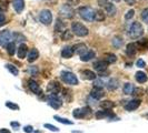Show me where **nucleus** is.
Instances as JSON below:
<instances>
[{"label":"nucleus","instance_id":"1","mask_svg":"<svg viewBox=\"0 0 148 133\" xmlns=\"http://www.w3.org/2000/svg\"><path fill=\"white\" fill-rule=\"evenodd\" d=\"M78 14L84 20L91 22L95 20V10L89 6H82L78 8Z\"/></svg>","mask_w":148,"mask_h":133},{"label":"nucleus","instance_id":"2","mask_svg":"<svg viewBox=\"0 0 148 133\" xmlns=\"http://www.w3.org/2000/svg\"><path fill=\"white\" fill-rule=\"evenodd\" d=\"M143 33H144V28H143L140 22H133V24L130 26V28L128 30V37L132 39H137V38L141 37Z\"/></svg>","mask_w":148,"mask_h":133},{"label":"nucleus","instance_id":"3","mask_svg":"<svg viewBox=\"0 0 148 133\" xmlns=\"http://www.w3.org/2000/svg\"><path fill=\"white\" fill-rule=\"evenodd\" d=\"M71 31L78 37H86L89 33L88 28L82 24V22H73L71 23Z\"/></svg>","mask_w":148,"mask_h":133},{"label":"nucleus","instance_id":"4","mask_svg":"<svg viewBox=\"0 0 148 133\" xmlns=\"http://www.w3.org/2000/svg\"><path fill=\"white\" fill-rule=\"evenodd\" d=\"M60 78L61 80L70 86H77L78 84V78L76 77V74L70 72V71H61L60 73Z\"/></svg>","mask_w":148,"mask_h":133},{"label":"nucleus","instance_id":"5","mask_svg":"<svg viewBox=\"0 0 148 133\" xmlns=\"http://www.w3.org/2000/svg\"><path fill=\"white\" fill-rule=\"evenodd\" d=\"M73 115H74L75 119L88 118L91 115V109L89 107L82 108V109H75L74 112H73Z\"/></svg>","mask_w":148,"mask_h":133},{"label":"nucleus","instance_id":"6","mask_svg":"<svg viewBox=\"0 0 148 133\" xmlns=\"http://www.w3.org/2000/svg\"><path fill=\"white\" fill-rule=\"evenodd\" d=\"M39 20L41 23H44L46 26H48V24H50L52 21V14L50 10H48V9H44V10H41L40 11V14H39Z\"/></svg>","mask_w":148,"mask_h":133},{"label":"nucleus","instance_id":"7","mask_svg":"<svg viewBox=\"0 0 148 133\" xmlns=\"http://www.w3.org/2000/svg\"><path fill=\"white\" fill-rule=\"evenodd\" d=\"M59 16H61L62 18H66V19H71L75 16V10L73 9L71 6H69V5H64L62 7L60 8Z\"/></svg>","mask_w":148,"mask_h":133},{"label":"nucleus","instance_id":"8","mask_svg":"<svg viewBox=\"0 0 148 133\" xmlns=\"http://www.w3.org/2000/svg\"><path fill=\"white\" fill-rule=\"evenodd\" d=\"M61 90V87H60L59 82L57 81H50L47 86V91L50 93V94H55L57 96Z\"/></svg>","mask_w":148,"mask_h":133},{"label":"nucleus","instance_id":"9","mask_svg":"<svg viewBox=\"0 0 148 133\" xmlns=\"http://www.w3.org/2000/svg\"><path fill=\"white\" fill-rule=\"evenodd\" d=\"M48 104H49L51 108H53L55 110H58L59 108H61V105H62V101H61L57 96L50 94V96H49V100H48Z\"/></svg>","mask_w":148,"mask_h":133},{"label":"nucleus","instance_id":"10","mask_svg":"<svg viewBox=\"0 0 148 133\" xmlns=\"http://www.w3.org/2000/svg\"><path fill=\"white\" fill-rule=\"evenodd\" d=\"M141 101L140 99H134V100H130L128 101L126 104H125V110L126 111H135L137 110L140 105Z\"/></svg>","mask_w":148,"mask_h":133},{"label":"nucleus","instance_id":"11","mask_svg":"<svg viewBox=\"0 0 148 133\" xmlns=\"http://www.w3.org/2000/svg\"><path fill=\"white\" fill-rule=\"evenodd\" d=\"M28 87H29V89L32 91V93H35V94H38V96H39V94L42 93V90L40 88V86H39L35 80H32V79H30L29 81H28Z\"/></svg>","mask_w":148,"mask_h":133},{"label":"nucleus","instance_id":"12","mask_svg":"<svg viewBox=\"0 0 148 133\" xmlns=\"http://www.w3.org/2000/svg\"><path fill=\"white\" fill-rule=\"evenodd\" d=\"M10 40H11V33L9 32V30H3L0 32V44H8Z\"/></svg>","mask_w":148,"mask_h":133},{"label":"nucleus","instance_id":"13","mask_svg":"<svg viewBox=\"0 0 148 133\" xmlns=\"http://www.w3.org/2000/svg\"><path fill=\"white\" fill-rule=\"evenodd\" d=\"M95 117L96 119L98 120H100V119H104V118H112L114 117V113H112V111L109 110H100V111H97L96 114H95Z\"/></svg>","mask_w":148,"mask_h":133},{"label":"nucleus","instance_id":"14","mask_svg":"<svg viewBox=\"0 0 148 133\" xmlns=\"http://www.w3.org/2000/svg\"><path fill=\"white\" fill-rule=\"evenodd\" d=\"M107 66H108V63L105 61V60H98L94 63V68L95 70L99 71V72H103V71H106L107 70Z\"/></svg>","mask_w":148,"mask_h":133},{"label":"nucleus","instance_id":"15","mask_svg":"<svg viewBox=\"0 0 148 133\" xmlns=\"http://www.w3.org/2000/svg\"><path fill=\"white\" fill-rule=\"evenodd\" d=\"M73 50H74V53H77V54H79V56H82L88 49H87V45L85 43H77L73 47Z\"/></svg>","mask_w":148,"mask_h":133},{"label":"nucleus","instance_id":"16","mask_svg":"<svg viewBox=\"0 0 148 133\" xmlns=\"http://www.w3.org/2000/svg\"><path fill=\"white\" fill-rule=\"evenodd\" d=\"M96 57V52L94 50H87L82 56H80V60L82 62H87V61H90L91 59H94Z\"/></svg>","mask_w":148,"mask_h":133},{"label":"nucleus","instance_id":"17","mask_svg":"<svg viewBox=\"0 0 148 133\" xmlns=\"http://www.w3.org/2000/svg\"><path fill=\"white\" fill-rule=\"evenodd\" d=\"M12 6L17 14H21L22 10L25 9V1L23 0H14Z\"/></svg>","mask_w":148,"mask_h":133},{"label":"nucleus","instance_id":"18","mask_svg":"<svg viewBox=\"0 0 148 133\" xmlns=\"http://www.w3.org/2000/svg\"><path fill=\"white\" fill-rule=\"evenodd\" d=\"M17 54H18V58H19V59H23V58H26V57H27V54H28V47L23 43L20 44V45H19V48H18V52H17Z\"/></svg>","mask_w":148,"mask_h":133},{"label":"nucleus","instance_id":"19","mask_svg":"<svg viewBox=\"0 0 148 133\" xmlns=\"http://www.w3.org/2000/svg\"><path fill=\"white\" fill-rule=\"evenodd\" d=\"M104 96H105V93H104V91H103V89L94 88L92 90H91V92H90V96L94 98V99H96V100L101 99Z\"/></svg>","mask_w":148,"mask_h":133},{"label":"nucleus","instance_id":"20","mask_svg":"<svg viewBox=\"0 0 148 133\" xmlns=\"http://www.w3.org/2000/svg\"><path fill=\"white\" fill-rule=\"evenodd\" d=\"M82 77L85 80H95L96 79V74L91 70H82Z\"/></svg>","mask_w":148,"mask_h":133},{"label":"nucleus","instance_id":"21","mask_svg":"<svg viewBox=\"0 0 148 133\" xmlns=\"http://www.w3.org/2000/svg\"><path fill=\"white\" fill-rule=\"evenodd\" d=\"M74 56V50L71 47H65L62 50H61V57L64 59H69Z\"/></svg>","mask_w":148,"mask_h":133},{"label":"nucleus","instance_id":"22","mask_svg":"<svg viewBox=\"0 0 148 133\" xmlns=\"http://www.w3.org/2000/svg\"><path fill=\"white\" fill-rule=\"evenodd\" d=\"M137 53V45L135 43H128L126 47V54L128 57H134Z\"/></svg>","mask_w":148,"mask_h":133},{"label":"nucleus","instance_id":"23","mask_svg":"<svg viewBox=\"0 0 148 133\" xmlns=\"http://www.w3.org/2000/svg\"><path fill=\"white\" fill-rule=\"evenodd\" d=\"M28 61L29 62H34V61H36V60L39 58V51H38L37 49H31L29 52H28Z\"/></svg>","mask_w":148,"mask_h":133},{"label":"nucleus","instance_id":"24","mask_svg":"<svg viewBox=\"0 0 148 133\" xmlns=\"http://www.w3.org/2000/svg\"><path fill=\"white\" fill-rule=\"evenodd\" d=\"M105 10H106V12L108 14V16H110V17L115 16L116 12H117V9L115 7V5H112L111 2H108V3L105 6Z\"/></svg>","mask_w":148,"mask_h":133},{"label":"nucleus","instance_id":"25","mask_svg":"<svg viewBox=\"0 0 148 133\" xmlns=\"http://www.w3.org/2000/svg\"><path fill=\"white\" fill-rule=\"evenodd\" d=\"M135 78H136V81L138 82V83H145L148 79L147 74L145 73V72H143V71H138L136 73V75H135Z\"/></svg>","mask_w":148,"mask_h":133},{"label":"nucleus","instance_id":"26","mask_svg":"<svg viewBox=\"0 0 148 133\" xmlns=\"http://www.w3.org/2000/svg\"><path fill=\"white\" fill-rule=\"evenodd\" d=\"M111 43H112V47H115L116 49H119V48H121V45L124 44V40H123V38L121 37L116 36V37L112 38Z\"/></svg>","mask_w":148,"mask_h":133},{"label":"nucleus","instance_id":"27","mask_svg":"<svg viewBox=\"0 0 148 133\" xmlns=\"http://www.w3.org/2000/svg\"><path fill=\"white\" fill-rule=\"evenodd\" d=\"M134 89H135V87H134L133 83L127 82V83H125V86H124V88H123V91H124L125 94H133Z\"/></svg>","mask_w":148,"mask_h":133},{"label":"nucleus","instance_id":"28","mask_svg":"<svg viewBox=\"0 0 148 133\" xmlns=\"http://www.w3.org/2000/svg\"><path fill=\"white\" fill-rule=\"evenodd\" d=\"M106 16L104 14V10L101 9H98V10H95V20L96 21H104Z\"/></svg>","mask_w":148,"mask_h":133},{"label":"nucleus","instance_id":"29","mask_svg":"<svg viewBox=\"0 0 148 133\" xmlns=\"http://www.w3.org/2000/svg\"><path fill=\"white\" fill-rule=\"evenodd\" d=\"M100 107L103 109H105V110H109V109H112L115 107V103L112 101H110V100H105V101H103L100 103Z\"/></svg>","mask_w":148,"mask_h":133},{"label":"nucleus","instance_id":"30","mask_svg":"<svg viewBox=\"0 0 148 133\" xmlns=\"http://www.w3.org/2000/svg\"><path fill=\"white\" fill-rule=\"evenodd\" d=\"M118 84L119 82L117 79H111L107 83V88L109 89V90H116V89L118 88Z\"/></svg>","mask_w":148,"mask_h":133},{"label":"nucleus","instance_id":"31","mask_svg":"<svg viewBox=\"0 0 148 133\" xmlns=\"http://www.w3.org/2000/svg\"><path fill=\"white\" fill-rule=\"evenodd\" d=\"M53 119H55L56 121L60 122V123H62V124H69V126H73V124H74L73 121H70V120H68V119L61 118V117H59V115H55Z\"/></svg>","mask_w":148,"mask_h":133},{"label":"nucleus","instance_id":"32","mask_svg":"<svg viewBox=\"0 0 148 133\" xmlns=\"http://www.w3.org/2000/svg\"><path fill=\"white\" fill-rule=\"evenodd\" d=\"M6 68H7V70L11 74H14V75H18V74H19V70H18L14 64H11V63H7V64H6Z\"/></svg>","mask_w":148,"mask_h":133},{"label":"nucleus","instance_id":"33","mask_svg":"<svg viewBox=\"0 0 148 133\" xmlns=\"http://www.w3.org/2000/svg\"><path fill=\"white\" fill-rule=\"evenodd\" d=\"M7 52L9 56H14L16 52V44L15 42H9L7 44Z\"/></svg>","mask_w":148,"mask_h":133},{"label":"nucleus","instance_id":"34","mask_svg":"<svg viewBox=\"0 0 148 133\" xmlns=\"http://www.w3.org/2000/svg\"><path fill=\"white\" fill-rule=\"evenodd\" d=\"M61 39H62L64 41H67V40H71V39H73V33H71V31H69V30H65V31H62Z\"/></svg>","mask_w":148,"mask_h":133},{"label":"nucleus","instance_id":"35","mask_svg":"<svg viewBox=\"0 0 148 133\" xmlns=\"http://www.w3.org/2000/svg\"><path fill=\"white\" fill-rule=\"evenodd\" d=\"M105 61H106V62H107L108 64H110V63H115V62L117 61V58H116V56H115V54L108 53V54H106Z\"/></svg>","mask_w":148,"mask_h":133},{"label":"nucleus","instance_id":"36","mask_svg":"<svg viewBox=\"0 0 148 133\" xmlns=\"http://www.w3.org/2000/svg\"><path fill=\"white\" fill-rule=\"evenodd\" d=\"M14 38H15V40L17 41V42H22V41L26 40V37L22 36V35H20V33H18V32L14 33Z\"/></svg>","mask_w":148,"mask_h":133},{"label":"nucleus","instance_id":"37","mask_svg":"<svg viewBox=\"0 0 148 133\" xmlns=\"http://www.w3.org/2000/svg\"><path fill=\"white\" fill-rule=\"evenodd\" d=\"M141 19L145 23H148V8H145L141 12Z\"/></svg>","mask_w":148,"mask_h":133},{"label":"nucleus","instance_id":"38","mask_svg":"<svg viewBox=\"0 0 148 133\" xmlns=\"http://www.w3.org/2000/svg\"><path fill=\"white\" fill-rule=\"evenodd\" d=\"M6 107L9 108V109H11V110H19V105L14 103V102H10V101L6 102Z\"/></svg>","mask_w":148,"mask_h":133},{"label":"nucleus","instance_id":"39","mask_svg":"<svg viewBox=\"0 0 148 133\" xmlns=\"http://www.w3.org/2000/svg\"><path fill=\"white\" fill-rule=\"evenodd\" d=\"M57 23H56V27H55V30L56 31H62V29H64V24H62V22H61V20H60L59 18L57 19Z\"/></svg>","mask_w":148,"mask_h":133},{"label":"nucleus","instance_id":"40","mask_svg":"<svg viewBox=\"0 0 148 133\" xmlns=\"http://www.w3.org/2000/svg\"><path fill=\"white\" fill-rule=\"evenodd\" d=\"M44 126L46 128V129H48V130L52 131V132H59V129H58L57 126H52V124H48V123H46Z\"/></svg>","mask_w":148,"mask_h":133},{"label":"nucleus","instance_id":"41","mask_svg":"<svg viewBox=\"0 0 148 133\" xmlns=\"http://www.w3.org/2000/svg\"><path fill=\"white\" fill-rule=\"evenodd\" d=\"M134 16H135V10H134V9H130V10H128V11L126 12L125 19H126V20H130Z\"/></svg>","mask_w":148,"mask_h":133},{"label":"nucleus","instance_id":"42","mask_svg":"<svg viewBox=\"0 0 148 133\" xmlns=\"http://www.w3.org/2000/svg\"><path fill=\"white\" fill-rule=\"evenodd\" d=\"M143 94H144V89H141V88L134 89L133 96H143Z\"/></svg>","mask_w":148,"mask_h":133},{"label":"nucleus","instance_id":"43","mask_svg":"<svg viewBox=\"0 0 148 133\" xmlns=\"http://www.w3.org/2000/svg\"><path fill=\"white\" fill-rule=\"evenodd\" d=\"M138 45L141 47L143 49H148V40L147 39H143L138 42Z\"/></svg>","mask_w":148,"mask_h":133},{"label":"nucleus","instance_id":"44","mask_svg":"<svg viewBox=\"0 0 148 133\" xmlns=\"http://www.w3.org/2000/svg\"><path fill=\"white\" fill-rule=\"evenodd\" d=\"M94 88L103 89L104 88V83L100 81V80H96V79H95V82H94Z\"/></svg>","mask_w":148,"mask_h":133},{"label":"nucleus","instance_id":"45","mask_svg":"<svg viewBox=\"0 0 148 133\" xmlns=\"http://www.w3.org/2000/svg\"><path fill=\"white\" fill-rule=\"evenodd\" d=\"M136 64H137L138 68H145V66H146V62H145L143 59H139V60H137Z\"/></svg>","mask_w":148,"mask_h":133},{"label":"nucleus","instance_id":"46","mask_svg":"<svg viewBox=\"0 0 148 133\" xmlns=\"http://www.w3.org/2000/svg\"><path fill=\"white\" fill-rule=\"evenodd\" d=\"M29 72L32 74V75H36V74H38V68L37 66H30Z\"/></svg>","mask_w":148,"mask_h":133},{"label":"nucleus","instance_id":"47","mask_svg":"<svg viewBox=\"0 0 148 133\" xmlns=\"http://www.w3.org/2000/svg\"><path fill=\"white\" fill-rule=\"evenodd\" d=\"M23 131L26 133H32L34 132V128L31 126H26L25 128H23Z\"/></svg>","mask_w":148,"mask_h":133},{"label":"nucleus","instance_id":"48","mask_svg":"<svg viewBox=\"0 0 148 133\" xmlns=\"http://www.w3.org/2000/svg\"><path fill=\"white\" fill-rule=\"evenodd\" d=\"M79 2H80V0H68V3H69V6H77V5H79Z\"/></svg>","mask_w":148,"mask_h":133},{"label":"nucleus","instance_id":"49","mask_svg":"<svg viewBox=\"0 0 148 133\" xmlns=\"http://www.w3.org/2000/svg\"><path fill=\"white\" fill-rule=\"evenodd\" d=\"M109 1L108 0H98V5L100 6V7H104L105 8V6L108 3Z\"/></svg>","mask_w":148,"mask_h":133},{"label":"nucleus","instance_id":"50","mask_svg":"<svg viewBox=\"0 0 148 133\" xmlns=\"http://www.w3.org/2000/svg\"><path fill=\"white\" fill-rule=\"evenodd\" d=\"M5 22H6V17H5V15L1 12V14H0V27H1Z\"/></svg>","mask_w":148,"mask_h":133},{"label":"nucleus","instance_id":"51","mask_svg":"<svg viewBox=\"0 0 148 133\" xmlns=\"http://www.w3.org/2000/svg\"><path fill=\"white\" fill-rule=\"evenodd\" d=\"M10 126H12L15 130H18V129L20 128V124H19L18 122H10Z\"/></svg>","mask_w":148,"mask_h":133},{"label":"nucleus","instance_id":"52","mask_svg":"<svg viewBox=\"0 0 148 133\" xmlns=\"http://www.w3.org/2000/svg\"><path fill=\"white\" fill-rule=\"evenodd\" d=\"M125 2H126L128 6H134L136 3V0H125Z\"/></svg>","mask_w":148,"mask_h":133},{"label":"nucleus","instance_id":"53","mask_svg":"<svg viewBox=\"0 0 148 133\" xmlns=\"http://www.w3.org/2000/svg\"><path fill=\"white\" fill-rule=\"evenodd\" d=\"M0 133H10V131L7 130V129H1V130H0Z\"/></svg>","mask_w":148,"mask_h":133},{"label":"nucleus","instance_id":"54","mask_svg":"<svg viewBox=\"0 0 148 133\" xmlns=\"http://www.w3.org/2000/svg\"><path fill=\"white\" fill-rule=\"evenodd\" d=\"M73 133H82L80 131H73Z\"/></svg>","mask_w":148,"mask_h":133},{"label":"nucleus","instance_id":"55","mask_svg":"<svg viewBox=\"0 0 148 133\" xmlns=\"http://www.w3.org/2000/svg\"><path fill=\"white\" fill-rule=\"evenodd\" d=\"M111 1H114V2H119L120 0H111Z\"/></svg>","mask_w":148,"mask_h":133},{"label":"nucleus","instance_id":"56","mask_svg":"<svg viewBox=\"0 0 148 133\" xmlns=\"http://www.w3.org/2000/svg\"><path fill=\"white\" fill-rule=\"evenodd\" d=\"M34 133H41V131H35Z\"/></svg>","mask_w":148,"mask_h":133},{"label":"nucleus","instance_id":"57","mask_svg":"<svg viewBox=\"0 0 148 133\" xmlns=\"http://www.w3.org/2000/svg\"><path fill=\"white\" fill-rule=\"evenodd\" d=\"M1 12H2V10H1V7H0V14H1Z\"/></svg>","mask_w":148,"mask_h":133},{"label":"nucleus","instance_id":"58","mask_svg":"<svg viewBox=\"0 0 148 133\" xmlns=\"http://www.w3.org/2000/svg\"><path fill=\"white\" fill-rule=\"evenodd\" d=\"M147 117H148V114H147Z\"/></svg>","mask_w":148,"mask_h":133}]
</instances>
